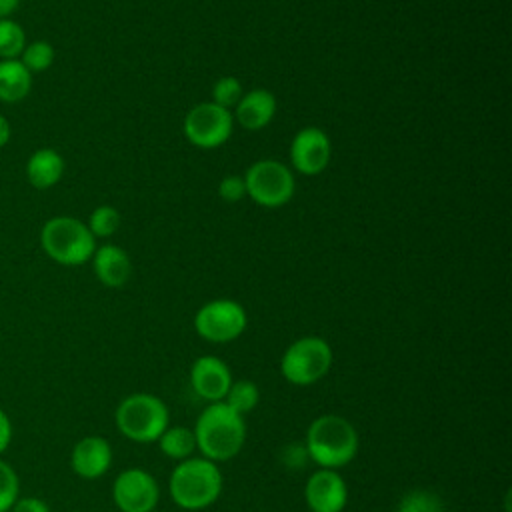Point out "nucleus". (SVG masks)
<instances>
[{"mask_svg": "<svg viewBox=\"0 0 512 512\" xmlns=\"http://www.w3.org/2000/svg\"><path fill=\"white\" fill-rule=\"evenodd\" d=\"M196 450L212 462H226L234 458L246 440L244 416L236 414L224 402H210L192 428Z\"/></svg>", "mask_w": 512, "mask_h": 512, "instance_id": "nucleus-1", "label": "nucleus"}, {"mask_svg": "<svg viewBox=\"0 0 512 512\" xmlns=\"http://www.w3.org/2000/svg\"><path fill=\"white\" fill-rule=\"evenodd\" d=\"M360 438L354 424L340 414H322L306 430L304 450L318 468L340 470L358 454Z\"/></svg>", "mask_w": 512, "mask_h": 512, "instance_id": "nucleus-2", "label": "nucleus"}, {"mask_svg": "<svg viewBox=\"0 0 512 512\" xmlns=\"http://www.w3.org/2000/svg\"><path fill=\"white\" fill-rule=\"evenodd\" d=\"M224 478L216 462L204 456H190L176 462L168 478V494L182 510H204L222 494Z\"/></svg>", "mask_w": 512, "mask_h": 512, "instance_id": "nucleus-3", "label": "nucleus"}, {"mask_svg": "<svg viewBox=\"0 0 512 512\" xmlns=\"http://www.w3.org/2000/svg\"><path fill=\"white\" fill-rule=\"evenodd\" d=\"M118 432L140 444H150L170 426V412L162 398L150 392H134L120 400L114 412Z\"/></svg>", "mask_w": 512, "mask_h": 512, "instance_id": "nucleus-4", "label": "nucleus"}, {"mask_svg": "<svg viewBox=\"0 0 512 512\" xmlns=\"http://www.w3.org/2000/svg\"><path fill=\"white\" fill-rule=\"evenodd\" d=\"M40 246L50 260L62 266H80L96 250V238L74 216H52L40 230Z\"/></svg>", "mask_w": 512, "mask_h": 512, "instance_id": "nucleus-5", "label": "nucleus"}, {"mask_svg": "<svg viewBox=\"0 0 512 512\" xmlns=\"http://www.w3.org/2000/svg\"><path fill=\"white\" fill-rule=\"evenodd\" d=\"M332 360V348L324 338L302 336L284 350L280 358V374L288 384L312 386L328 374Z\"/></svg>", "mask_w": 512, "mask_h": 512, "instance_id": "nucleus-6", "label": "nucleus"}, {"mask_svg": "<svg viewBox=\"0 0 512 512\" xmlns=\"http://www.w3.org/2000/svg\"><path fill=\"white\" fill-rule=\"evenodd\" d=\"M246 196L264 208H280L294 196V174L278 160H258L242 176Z\"/></svg>", "mask_w": 512, "mask_h": 512, "instance_id": "nucleus-7", "label": "nucleus"}, {"mask_svg": "<svg viewBox=\"0 0 512 512\" xmlns=\"http://www.w3.org/2000/svg\"><path fill=\"white\" fill-rule=\"evenodd\" d=\"M246 324L248 316L244 306L230 298L210 300L200 306L194 316L196 334L214 344H226L236 340L246 330Z\"/></svg>", "mask_w": 512, "mask_h": 512, "instance_id": "nucleus-8", "label": "nucleus"}, {"mask_svg": "<svg viewBox=\"0 0 512 512\" xmlns=\"http://www.w3.org/2000/svg\"><path fill=\"white\" fill-rule=\"evenodd\" d=\"M234 128V116L228 108L214 102H200L184 118V136L198 148L222 146Z\"/></svg>", "mask_w": 512, "mask_h": 512, "instance_id": "nucleus-9", "label": "nucleus"}, {"mask_svg": "<svg viewBox=\"0 0 512 512\" xmlns=\"http://www.w3.org/2000/svg\"><path fill=\"white\" fill-rule=\"evenodd\" d=\"M112 500L120 512H154L160 488L148 470L132 466L114 478Z\"/></svg>", "mask_w": 512, "mask_h": 512, "instance_id": "nucleus-10", "label": "nucleus"}, {"mask_svg": "<svg viewBox=\"0 0 512 512\" xmlns=\"http://www.w3.org/2000/svg\"><path fill=\"white\" fill-rule=\"evenodd\" d=\"M304 500L310 512H342L348 504V486L338 470L318 468L304 484Z\"/></svg>", "mask_w": 512, "mask_h": 512, "instance_id": "nucleus-11", "label": "nucleus"}, {"mask_svg": "<svg viewBox=\"0 0 512 512\" xmlns=\"http://www.w3.org/2000/svg\"><path fill=\"white\" fill-rule=\"evenodd\" d=\"M332 146L330 138L324 130L316 126H308L296 132L290 144V160L292 166L304 176L320 174L330 162Z\"/></svg>", "mask_w": 512, "mask_h": 512, "instance_id": "nucleus-12", "label": "nucleus"}, {"mask_svg": "<svg viewBox=\"0 0 512 512\" xmlns=\"http://www.w3.org/2000/svg\"><path fill=\"white\" fill-rule=\"evenodd\" d=\"M232 380L228 364L218 356H200L190 366V386L208 404L222 402Z\"/></svg>", "mask_w": 512, "mask_h": 512, "instance_id": "nucleus-13", "label": "nucleus"}, {"mask_svg": "<svg viewBox=\"0 0 512 512\" xmlns=\"http://www.w3.org/2000/svg\"><path fill=\"white\" fill-rule=\"evenodd\" d=\"M112 464V446L102 436H84L80 438L70 454V466L76 476L84 480H96L110 470Z\"/></svg>", "mask_w": 512, "mask_h": 512, "instance_id": "nucleus-14", "label": "nucleus"}, {"mask_svg": "<svg viewBox=\"0 0 512 512\" xmlns=\"http://www.w3.org/2000/svg\"><path fill=\"white\" fill-rule=\"evenodd\" d=\"M276 114V98L266 88H254L234 106L236 122L246 130H260L270 124Z\"/></svg>", "mask_w": 512, "mask_h": 512, "instance_id": "nucleus-15", "label": "nucleus"}, {"mask_svg": "<svg viewBox=\"0 0 512 512\" xmlns=\"http://www.w3.org/2000/svg\"><path fill=\"white\" fill-rule=\"evenodd\" d=\"M92 268L96 278L108 286V288H120L128 282L130 272H132V264L128 254L116 246V244H104V246H96L94 254H92Z\"/></svg>", "mask_w": 512, "mask_h": 512, "instance_id": "nucleus-16", "label": "nucleus"}, {"mask_svg": "<svg viewBox=\"0 0 512 512\" xmlns=\"http://www.w3.org/2000/svg\"><path fill=\"white\" fill-rule=\"evenodd\" d=\"M66 162L54 148H38L26 160V178L36 190H48L56 186L64 176Z\"/></svg>", "mask_w": 512, "mask_h": 512, "instance_id": "nucleus-17", "label": "nucleus"}, {"mask_svg": "<svg viewBox=\"0 0 512 512\" xmlns=\"http://www.w3.org/2000/svg\"><path fill=\"white\" fill-rule=\"evenodd\" d=\"M32 90V74L20 60H0V102L18 104Z\"/></svg>", "mask_w": 512, "mask_h": 512, "instance_id": "nucleus-18", "label": "nucleus"}, {"mask_svg": "<svg viewBox=\"0 0 512 512\" xmlns=\"http://www.w3.org/2000/svg\"><path fill=\"white\" fill-rule=\"evenodd\" d=\"M156 442L160 452L176 462L186 460L196 452V438L188 426H168Z\"/></svg>", "mask_w": 512, "mask_h": 512, "instance_id": "nucleus-19", "label": "nucleus"}, {"mask_svg": "<svg viewBox=\"0 0 512 512\" xmlns=\"http://www.w3.org/2000/svg\"><path fill=\"white\" fill-rule=\"evenodd\" d=\"M258 400H260L258 386L252 380L242 378V380H232V384H230L222 402L228 408H232L236 414L244 416V414H248L256 408Z\"/></svg>", "mask_w": 512, "mask_h": 512, "instance_id": "nucleus-20", "label": "nucleus"}, {"mask_svg": "<svg viewBox=\"0 0 512 512\" xmlns=\"http://www.w3.org/2000/svg\"><path fill=\"white\" fill-rule=\"evenodd\" d=\"M26 32L24 28L12 20H0V60H18L24 46H26Z\"/></svg>", "mask_w": 512, "mask_h": 512, "instance_id": "nucleus-21", "label": "nucleus"}, {"mask_svg": "<svg viewBox=\"0 0 512 512\" xmlns=\"http://www.w3.org/2000/svg\"><path fill=\"white\" fill-rule=\"evenodd\" d=\"M54 46L46 40H34V42H28L20 54V62L26 66V70L30 74H38V72H44L52 66L54 62Z\"/></svg>", "mask_w": 512, "mask_h": 512, "instance_id": "nucleus-22", "label": "nucleus"}, {"mask_svg": "<svg viewBox=\"0 0 512 512\" xmlns=\"http://www.w3.org/2000/svg\"><path fill=\"white\" fill-rule=\"evenodd\" d=\"M396 512H444V504L436 492L416 488L400 498Z\"/></svg>", "mask_w": 512, "mask_h": 512, "instance_id": "nucleus-23", "label": "nucleus"}, {"mask_svg": "<svg viewBox=\"0 0 512 512\" xmlns=\"http://www.w3.org/2000/svg\"><path fill=\"white\" fill-rule=\"evenodd\" d=\"M86 226L94 238H108L118 230L120 214L112 206H98L92 210Z\"/></svg>", "mask_w": 512, "mask_h": 512, "instance_id": "nucleus-24", "label": "nucleus"}, {"mask_svg": "<svg viewBox=\"0 0 512 512\" xmlns=\"http://www.w3.org/2000/svg\"><path fill=\"white\" fill-rule=\"evenodd\" d=\"M20 498V478L16 470L0 458V512H10Z\"/></svg>", "mask_w": 512, "mask_h": 512, "instance_id": "nucleus-25", "label": "nucleus"}, {"mask_svg": "<svg viewBox=\"0 0 512 512\" xmlns=\"http://www.w3.org/2000/svg\"><path fill=\"white\" fill-rule=\"evenodd\" d=\"M242 94L244 92H242V84H240L238 78L222 76L220 80H216V84L212 88V102L230 110L238 104Z\"/></svg>", "mask_w": 512, "mask_h": 512, "instance_id": "nucleus-26", "label": "nucleus"}, {"mask_svg": "<svg viewBox=\"0 0 512 512\" xmlns=\"http://www.w3.org/2000/svg\"><path fill=\"white\" fill-rule=\"evenodd\" d=\"M218 196L226 202H238L246 196V184L242 176H226L218 184Z\"/></svg>", "mask_w": 512, "mask_h": 512, "instance_id": "nucleus-27", "label": "nucleus"}, {"mask_svg": "<svg viewBox=\"0 0 512 512\" xmlns=\"http://www.w3.org/2000/svg\"><path fill=\"white\" fill-rule=\"evenodd\" d=\"M10 512H50V506L38 496H22L14 502Z\"/></svg>", "mask_w": 512, "mask_h": 512, "instance_id": "nucleus-28", "label": "nucleus"}, {"mask_svg": "<svg viewBox=\"0 0 512 512\" xmlns=\"http://www.w3.org/2000/svg\"><path fill=\"white\" fill-rule=\"evenodd\" d=\"M10 442H12V422L4 412V408H0V456L8 450Z\"/></svg>", "mask_w": 512, "mask_h": 512, "instance_id": "nucleus-29", "label": "nucleus"}, {"mask_svg": "<svg viewBox=\"0 0 512 512\" xmlns=\"http://www.w3.org/2000/svg\"><path fill=\"white\" fill-rule=\"evenodd\" d=\"M10 136H12L10 122L6 120L4 114H0V148H4L10 142Z\"/></svg>", "mask_w": 512, "mask_h": 512, "instance_id": "nucleus-30", "label": "nucleus"}, {"mask_svg": "<svg viewBox=\"0 0 512 512\" xmlns=\"http://www.w3.org/2000/svg\"><path fill=\"white\" fill-rule=\"evenodd\" d=\"M20 0H0V20L10 18V14L18 8Z\"/></svg>", "mask_w": 512, "mask_h": 512, "instance_id": "nucleus-31", "label": "nucleus"}]
</instances>
